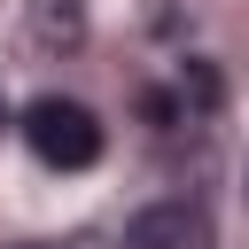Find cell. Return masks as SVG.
Instances as JSON below:
<instances>
[{
    "label": "cell",
    "instance_id": "obj_2",
    "mask_svg": "<svg viewBox=\"0 0 249 249\" xmlns=\"http://www.w3.org/2000/svg\"><path fill=\"white\" fill-rule=\"evenodd\" d=\"M117 249H218V233H210V210L202 202H148L124 226Z\"/></svg>",
    "mask_w": 249,
    "mask_h": 249
},
{
    "label": "cell",
    "instance_id": "obj_5",
    "mask_svg": "<svg viewBox=\"0 0 249 249\" xmlns=\"http://www.w3.org/2000/svg\"><path fill=\"white\" fill-rule=\"evenodd\" d=\"M0 132H8V93H0Z\"/></svg>",
    "mask_w": 249,
    "mask_h": 249
},
{
    "label": "cell",
    "instance_id": "obj_3",
    "mask_svg": "<svg viewBox=\"0 0 249 249\" xmlns=\"http://www.w3.org/2000/svg\"><path fill=\"white\" fill-rule=\"evenodd\" d=\"M140 109H148V124H156V132L202 124V117L218 109V70H210V62H187V70H179L171 86H156V93H148Z\"/></svg>",
    "mask_w": 249,
    "mask_h": 249
},
{
    "label": "cell",
    "instance_id": "obj_4",
    "mask_svg": "<svg viewBox=\"0 0 249 249\" xmlns=\"http://www.w3.org/2000/svg\"><path fill=\"white\" fill-rule=\"evenodd\" d=\"M78 31H86L78 0H31V39L39 47H78Z\"/></svg>",
    "mask_w": 249,
    "mask_h": 249
},
{
    "label": "cell",
    "instance_id": "obj_1",
    "mask_svg": "<svg viewBox=\"0 0 249 249\" xmlns=\"http://www.w3.org/2000/svg\"><path fill=\"white\" fill-rule=\"evenodd\" d=\"M16 132L31 140V156H39L47 171H86V163L101 156V117H93L86 101H62V93H39Z\"/></svg>",
    "mask_w": 249,
    "mask_h": 249
}]
</instances>
